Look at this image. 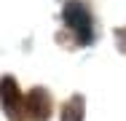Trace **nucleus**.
I'll list each match as a JSON object with an SVG mask.
<instances>
[{
	"mask_svg": "<svg viewBox=\"0 0 126 121\" xmlns=\"http://www.w3.org/2000/svg\"><path fill=\"white\" fill-rule=\"evenodd\" d=\"M64 22H67V27H70V30L78 35V40H80V43H89V40L94 38L91 14H89V8H86L83 3L70 0V3L64 5Z\"/></svg>",
	"mask_w": 126,
	"mask_h": 121,
	"instance_id": "nucleus-1",
	"label": "nucleus"
}]
</instances>
